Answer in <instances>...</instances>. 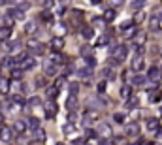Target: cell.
Wrapping results in <instances>:
<instances>
[{
  "label": "cell",
  "instance_id": "1",
  "mask_svg": "<svg viewBox=\"0 0 162 145\" xmlns=\"http://www.w3.org/2000/svg\"><path fill=\"white\" fill-rule=\"evenodd\" d=\"M126 55H128L126 45H115L113 49H111V59H113V60H117L119 64L126 60Z\"/></svg>",
  "mask_w": 162,
  "mask_h": 145
},
{
  "label": "cell",
  "instance_id": "2",
  "mask_svg": "<svg viewBox=\"0 0 162 145\" xmlns=\"http://www.w3.org/2000/svg\"><path fill=\"white\" fill-rule=\"evenodd\" d=\"M98 119H100V113H98L96 109H89V111H85L83 117H81V125H83V126H89V125H92V123H96Z\"/></svg>",
  "mask_w": 162,
  "mask_h": 145
},
{
  "label": "cell",
  "instance_id": "3",
  "mask_svg": "<svg viewBox=\"0 0 162 145\" xmlns=\"http://www.w3.org/2000/svg\"><path fill=\"white\" fill-rule=\"evenodd\" d=\"M27 47H28V51L34 53V55H43L45 53V43H42L38 40H28Z\"/></svg>",
  "mask_w": 162,
  "mask_h": 145
},
{
  "label": "cell",
  "instance_id": "4",
  "mask_svg": "<svg viewBox=\"0 0 162 145\" xmlns=\"http://www.w3.org/2000/svg\"><path fill=\"white\" fill-rule=\"evenodd\" d=\"M13 139V128L6 126V125H0V141L2 143H10Z\"/></svg>",
  "mask_w": 162,
  "mask_h": 145
},
{
  "label": "cell",
  "instance_id": "5",
  "mask_svg": "<svg viewBox=\"0 0 162 145\" xmlns=\"http://www.w3.org/2000/svg\"><path fill=\"white\" fill-rule=\"evenodd\" d=\"M43 109H45V115H47L49 119H53V117L59 113V106H57V102H55V100H51V98L43 104Z\"/></svg>",
  "mask_w": 162,
  "mask_h": 145
},
{
  "label": "cell",
  "instance_id": "6",
  "mask_svg": "<svg viewBox=\"0 0 162 145\" xmlns=\"http://www.w3.org/2000/svg\"><path fill=\"white\" fill-rule=\"evenodd\" d=\"M143 68H145V60H143V57H142V55H136V57L132 59V70L136 72V74H140Z\"/></svg>",
  "mask_w": 162,
  "mask_h": 145
},
{
  "label": "cell",
  "instance_id": "7",
  "mask_svg": "<svg viewBox=\"0 0 162 145\" xmlns=\"http://www.w3.org/2000/svg\"><path fill=\"white\" fill-rule=\"evenodd\" d=\"M96 132H98L100 138H111L113 136V130H111V126L107 123H100L98 128H96Z\"/></svg>",
  "mask_w": 162,
  "mask_h": 145
},
{
  "label": "cell",
  "instance_id": "8",
  "mask_svg": "<svg viewBox=\"0 0 162 145\" xmlns=\"http://www.w3.org/2000/svg\"><path fill=\"white\" fill-rule=\"evenodd\" d=\"M49 47L53 51H57V53H60L62 49H64V38L62 36H55L53 40H51V43H49Z\"/></svg>",
  "mask_w": 162,
  "mask_h": 145
},
{
  "label": "cell",
  "instance_id": "9",
  "mask_svg": "<svg viewBox=\"0 0 162 145\" xmlns=\"http://www.w3.org/2000/svg\"><path fill=\"white\" fill-rule=\"evenodd\" d=\"M57 72H59V66H57L53 60H49V62L43 64V74H45V76H57Z\"/></svg>",
  "mask_w": 162,
  "mask_h": 145
},
{
  "label": "cell",
  "instance_id": "10",
  "mask_svg": "<svg viewBox=\"0 0 162 145\" xmlns=\"http://www.w3.org/2000/svg\"><path fill=\"white\" fill-rule=\"evenodd\" d=\"M19 66H21L23 70H25V72H27V70H32V68L36 66V59H34V57H30V55H27L25 59H23V62H19Z\"/></svg>",
  "mask_w": 162,
  "mask_h": 145
},
{
  "label": "cell",
  "instance_id": "11",
  "mask_svg": "<svg viewBox=\"0 0 162 145\" xmlns=\"http://www.w3.org/2000/svg\"><path fill=\"white\" fill-rule=\"evenodd\" d=\"M125 132H126V136H130V138L140 136V125H138V123H130V125L125 126Z\"/></svg>",
  "mask_w": 162,
  "mask_h": 145
},
{
  "label": "cell",
  "instance_id": "12",
  "mask_svg": "<svg viewBox=\"0 0 162 145\" xmlns=\"http://www.w3.org/2000/svg\"><path fill=\"white\" fill-rule=\"evenodd\" d=\"M145 126H147V130L149 132H158L160 130V121L158 119H155V117H151V119H147V123H145Z\"/></svg>",
  "mask_w": 162,
  "mask_h": 145
},
{
  "label": "cell",
  "instance_id": "13",
  "mask_svg": "<svg viewBox=\"0 0 162 145\" xmlns=\"http://www.w3.org/2000/svg\"><path fill=\"white\" fill-rule=\"evenodd\" d=\"M160 77H162V72H160V68L151 66V68H149V72H147V79H151V81H158Z\"/></svg>",
  "mask_w": 162,
  "mask_h": 145
},
{
  "label": "cell",
  "instance_id": "14",
  "mask_svg": "<svg viewBox=\"0 0 162 145\" xmlns=\"http://www.w3.org/2000/svg\"><path fill=\"white\" fill-rule=\"evenodd\" d=\"M27 128H28V125H27V121H15L13 123V132H17V134H25L27 132Z\"/></svg>",
  "mask_w": 162,
  "mask_h": 145
},
{
  "label": "cell",
  "instance_id": "15",
  "mask_svg": "<svg viewBox=\"0 0 162 145\" xmlns=\"http://www.w3.org/2000/svg\"><path fill=\"white\" fill-rule=\"evenodd\" d=\"M132 42H134V45L143 47V45H145V42H147V34H143V32H136V34L132 36Z\"/></svg>",
  "mask_w": 162,
  "mask_h": 145
},
{
  "label": "cell",
  "instance_id": "16",
  "mask_svg": "<svg viewBox=\"0 0 162 145\" xmlns=\"http://www.w3.org/2000/svg\"><path fill=\"white\" fill-rule=\"evenodd\" d=\"M23 74H25V70H23L21 66H13L11 68V79L13 81H21L23 79Z\"/></svg>",
  "mask_w": 162,
  "mask_h": 145
},
{
  "label": "cell",
  "instance_id": "17",
  "mask_svg": "<svg viewBox=\"0 0 162 145\" xmlns=\"http://www.w3.org/2000/svg\"><path fill=\"white\" fill-rule=\"evenodd\" d=\"M38 32V23L36 21H27L25 23V34H36Z\"/></svg>",
  "mask_w": 162,
  "mask_h": 145
},
{
  "label": "cell",
  "instance_id": "18",
  "mask_svg": "<svg viewBox=\"0 0 162 145\" xmlns=\"http://www.w3.org/2000/svg\"><path fill=\"white\" fill-rule=\"evenodd\" d=\"M13 19H17V21H25V10H21V8H13V10H10L8 11Z\"/></svg>",
  "mask_w": 162,
  "mask_h": 145
},
{
  "label": "cell",
  "instance_id": "19",
  "mask_svg": "<svg viewBox=\"0 0 162 145\" xmlns=\"http://www.w3.org/2000/svg\"><path fill=\"white\" fill-rule=\"evenodd\" d=\"M10 89H11L10 79H6V77H0V94H8V92H10Z\"/></svg>",
  "mask_w": 162,
  "mask_h": 145
},
{
  "label": "cell",
  "instance_id": "20",
  "mask_svg": "<svg viewBox=\"0 0 162 145\" xmlns=\"http://www.w3.org/2000/svg\"><path fill=\"white\" fill-rule=\"evenodd\" d=\"M145 83H147V77L142 74H136L132 77V85H136V87H145Z\"/></svg>",
  "mask_w": 162,
  "mask_h": 145
},
{
  "label": "cell",
  "instance_id": "21",
  "mask_svg": "<svg viewBox=\"0 0 162 145\" xmlns=\"http://www.w3.org/2000/svg\"><path fill=\"white\" fill-rule=\"evenodd\" d=\"M81 38L83 40H92L94 38V29L92 27H83L81 29Z\"/></svg>",
  "mask_w": 162,
  "mask_h": 145
},
{
  "label": "cell",
  "instance_id": "22",
  "mask_svg": "<svg viewBox=\"0 0 162 145\" xmlns=\"http://www.w3.org/2000/svg\"><path fill=\"white\" fill-rule=\"evenodd\" d=\"M27 125H28V128L34 132V130H38L42 125H40V119L38 117H28V121H27Z\"/></svg>",
  "mask_w": 162,
  "mask_h": 145
},
{
  "label": "cell",
  "instance_id": "23",
  "mask_svg": "<svg viewBox=\"0 0 162 145\" xmlns=\"http://www.w3.org/2000/svg\"><path fill=\"white\" fill-rule=\"evenodd\" d=\"M11 32H13V29L2 27V29H0V40H2V42H8V40L11 38Z\"/></svg>",
  "mask_w": 162,
  "mask_h": 145
},
{
  "label": "cell",
  "instance_id": "24",
  "mask_svg": "<svg viewBox=\"0 0 162 145\" xmlns=\"http://www.w3.org/2000/svg\"><path fill=\"white\" fill-rule=\"evenodd\" d=\"M115 15H117L115 8H109V10H106V11H104V15H102V17H104V21H106V23H111V21L115 19Z\"/></svg>",
  "mask_w": 162,
  "mask_h": 145
},
{
  "label": "cell",
  "instance_id": "25",
  "mask_svg": "<svg viewBox=\"0 0 162 145\" xmlns=\"http://www.w3.org/2000/svg\"><path fill=\"white\" fill-rule=\"evenodd\" d=\"M38 19H40V21H43V23H51V21H53V15H51V11H49V10H43V11L38 15Z\"/></svg>",
  "mask_w": 162,
  "mask_h": 145
},
{
  "label": "cell",
  "instance_id": "26",
  "mask_svg": "<svg viewBox=\"0 0 162 145\" xmlns=\"http://www.w3.org/2000/svg\"><path fill=\"white\" fill-rule=\"evenodd\" d=\"M2 25H4V27H8V29H13V25H15V19H13L10 13H6V15L2 17Z\"/></svg>",
  "mask_w": 162,
  "mask_h": 145
},
{
  "label": "cell",
  "instance_id": "27",
  "mask_svg": "<svg viewBox=\"0 0 162 145\" xmlns=\"http://www.w3.org/2000/svg\"><path fill=\"white\" fill-rule=\"evenodd\" d=\"M77 94H70L68 96V102H66V106H68V109L70 111H74L76 109V106H77V98H76Z\"/></svg>",
  "mask_w": 162,
  "mask_h": 145
},
{
  "label": "cell",
  "instance_id": "28",
  "mask_svg": "<svg viewBox=\"0 0 162 145\" xmlns=\"http://www.w3.org/2000/svg\"><path fill=\"white\" fill-rule=\"evenodd\" d=\"M77 76H79V77H83V79H87V77H90V76H92V68H89V66H85V68H81V70H77Z\"/></svg>",
  "mask_w": 162,
  "mask_h": 145
},
{
  "label": "cell",
  "instance_id": "29",
  "mask_svg": "<svg viewBox=\"0 0 162 145\" xmlns=\"http://www.w3.org/2000/svg\"><path fill=\"white\" fill-rule=\"evenodd\" d=\"M149 29H151V30H158V29H160V19H158V15L151 17V21H149Z\"/></svg>",
  "mask_w": 162,
  "mask_h": 145
},
{
  "label": "cell",
  "instance_id": "30",
  "mask_svg": "<svg viewBox=\"0 0 162 145\" xmlns=\"http://www.w3.org/2000/svg\"><path fill=\"white\" fill-rule=\"evenodd\" d=\"M121 96L125 100H128L130 96H132V87L130 85H123V89H121Z\"/></svg>",
  "mask_w": 162,
  "mask_h": 145
},
{
  "label": "cell",
  "instance_id": "31",
  "mask_svg": "<svg viewBox=\"0 0 162 145\" xmlns=\"http://www.w3.org/2000/svg\"><path fill=\"white\" fill-rule=\"evenodd\" d=\"M143 6H145V0H132V4H130V8L136 10V11L143 10Z\"/></svg>",
  "mask_w": 162,
  "mask_h": 145
},
{
  "label": "cell",
  "instance_id": "32",
  "mask_svg": "<svg viewBox=\"0 0 162 145\" xmlns=\"http://www.w3.org/2000/svg\"><path fill=\"white\" fill-rule=\"evenodd\" d=\"M34 139L36 141H45V130L40 126L38 130H34Z\"/></svg>",
  "mask_w": 162,
  "mask_h": 145
},
{
  "label": "cell",
  "instance_id": "33",
  "mask_svg": "<svg viewBox=\"0 0 162 145\" xmlns=\"http://www.w3.org/2000/svg\"><path fill=\"white\" fill-rule=\"evenodd\" d=\"M19 47H21V42H19V40H13V42L8 40V51H13V53H15Z\"/></svg>",
  "mask_w": 162,
  "mask_h": 145
},
{
  "label": "cell",
  "instance_id": "34",
  "mask_svg": "<svg viewBox=\"0 0 162 145\" xmlns=\"http://www.w3.org/2000/svg\"><path fill=\"white\" fill-rule=\"evenodd\" d=\"M79 53H81V57H85V59H87V57H92V47H90V45H83Z\"/></svg>",
  "mask_w": 162,
  "mask_h": 145
},
{
  "label": "cell",
  "instance_id": "35",
  "mask_svg": "<svg viewBox=\"0 0 162 145\" xmlns=\"http://www.w3.org/2000/svg\"><path fill=\"white\" fill-rule=\"evenodd\" d=\"M57 92H59V89H57L55 85L47 89V96H49V98H51V100H55V98H57Z\"/></svg>",
  "mask_w": 162,
  "mask_h": 145
},
{
  "label": "cell",
  "instance_id": "36",
  "mask_svg": "<svg viewBox=\"0 0 162 145\" xmlns=\"http://www.w3.org/2000/svg\"><path fill=\"white\" fill-rule=\"evenodd\" d=\"M143 17H145V15H143V11L140 10V11H138V13L134 15V19H132V21H134V25H138V23H142V21H143Z\"/></svg>",
  "mask_w": 162,
  "mask_h": 145
},
{
  "label": "cell",
  "instance_id": "37",
  "mask_svg": "<svg viewBox=\"0 0 162 145\" xmlns=\"http://www.w3.org/2000/svg\"><path fill=\"white\" fill-rule=\"evenodd\" d=\"M151 102H162V92H151Z\"/></svg>",
  "mask_w": 162,
  "mask_h": 145
},
{
  "label": "cell",
  "instance_id": "38",
  "mask_svg": "<svg viewBox=\"0 0 162 145\" xmlns=\"http://www.w3.org/2000/svg\"><path fill=\"white\" fill-rule=\"evenodd\" d=\"M85 138H98V132L87 126V130H85Z\"/></svg>",
  "mask_w": 162,
  "mask_h": 145
},
{
  "label": "cell",
  "instance_id": "39",
  "mask_svg": "<svg viewBox=\"0 0 162 145\" xmlns=\"http://www.w3.org/2000/svg\"><path fill=\"white\" fill-rule=\"evenodd\" d=\"M138 106V98L136 96H130V98L126 100V108H136Z\"/></svg>",
  "mask_w": 162,
  "mask_h": 145
},
{
  "label": "cell",
  "instance_id": "40",
  "mask_svg": "<svg viewBox=\"0 0 162 145\" xmlns=\"http://www.w3.org/2000/svg\"><path fill=\"white\" fill-rule=\"evenodd\" d=\"M107 4H109L111 8L117 10V8H121V6H123V0H107Z\"/></svg>",
  "mask_w": 162,
  "mask_h": 145
},
{
  "label": "cell",
  "instance_id": "41",
  "mask_svg": "<svg viewBox=\"0 0 162 145\" xmlns=\"http://www.w3.org/2000/svg\"><path fill=\"white\" fill-rule=\"evenodd\" d=\"M85 62H87V66H89V68H94V66H96V59H94V55H92V57H87V59H85Z\"/></svg>",
  "mask_w": 162,
  "mask_h": 145
},
{
  "label": "cell",
  "instance_id": "42",
  "mask_svg": "<svg viewBox=\"0 0 162 145\" xmlns=\"http://www.w3.org/2000/svg\"><path fill=\"white\" fill-rule=\"evenodd\" d=\"M104 17H94V21H92V25H94V27H104Z\"/></svg>",
  "mask_w": 162,
  "mask_h": 145
},
{
  "label": "cell",
  "instance_id": "43",
  "mask_svg": "<svg viewBox=\"0 0 162 145\" xmlns=\"http://www.w3.org/2000/svg\"><path fill=\"white\" fill-rule=\"evenodd\" d=\"M107 42H109V36H100V38H98V42H96V45L100 47V45H106Z\"/></svg>",
  "mask_w": 162,
  "mask_h": 145
},
{
  "label": "cell",
  "instance_id": "44",
  "mask_svg": "<svg viewBox=\"0 0 162 145\" xmlns=\"http://www.w3.org/2000/svg\"><path fill=\"white\" fill-rule=\"evenodd\" d=\"M113 121H115V123H125V115L123 113H115L113 115Z\"/></svg>",
  "mask_w": 162,
  "mask_h": 145
},
{
  "label": "cell",
  "instance_id": "45",
  "mask_svg": "<svg viewBox=\"0 0 162 145\" xmlns=\"http://www.w3.org/2000/svg\"><path fill=\"white\" fill-rule=\"evenodd\" d=\"M77 90H79V85L77 83H72L70 85V94H77Z\"/></svg>",
  "mask_w": 162,
  "mask_h": 145
},
{
  "label": "cell",
  "instance_id": "46",
  "mask_svg": "<svg viewBox=\"0 0 162 145\" xmlns=\"http://www.w3.org/2000/svg\"><path fill=\"white\" fill-rule=\"evenodd\" d=\"M38 104H40V98H38V96H34V98L28 100V106H38Z\"/></svg>",
  "mask_w": 162,
  "mask_h": 145
},
{
  "label": "cell",
  "instance_id": "47",
  "mask_svg": "<svg viewBox=\"0 0 162 145\" xmlns=\"http://www.w3.org/2000/svg\"><path fill=\"white\" fill-rule=\"evenodd\" d=\"M53 2H55V0H45V2H43V8H45V10L53 8Z\"/></svg>",
  "mask_w": 162,
  "mask_h": 145
},
{
  "label": "cell",
  "instance_id": "48",
  "mask_svg": "<svg viewBox=\"0 0 162 145\" xmlns=\"http://www.w3.org/2000/svg\"><path fill=\"white\" fill-rule=\"evenodd\" d=\"M62 85H64V77H59V79L55 81V87H57V89H60Z\"/></svg>",
  "mask_w": 162,
  "mask_h": 145
},
{
  "label": "cell",
  "instance_id": "49",
  "mask_svg": "<svg viewBox=\"0 0 162 145\" xmlns=\"http://www.w3.org/2000/svg\"><path fill=\"white\" fill-rule=\"evenodd\" d=\"M104 90H106V81H100V83H98V92L102 94Z\"/></svg>",
  "mask_w": 162,
  "mask_h": 145
},
{
  "label": "cell",
  "instance_id": "50",
  "mask_svg": "<svg viewBox=\"0 0 162 145\" xmlns=\"http://www.w3.org/2000/svg\"><path fill=\"white\" fill-rule=\"evenodd\" d=\"M74 145H85V138H76L74 139Z\"/></svg>",
  "mask_w": 162,
  "mask_h": 145
},
{
  "label": "cell",
  "instance_id": "51",
  "mask_svg": "<svg viewBox=\"0 0 162 145\" xmlns=\"http://www.w3.org/2000/svg\"><path fill=\"white\" fill-rule=\"evenodd\" d=\"M23 2H27V0H13V4H23Z\"/></svg>",
  "mask_w": 162,
  "mask_h": 145
},
{
  "label": "cell",
  "instance_id": "52",
  "mask_svg": "<svg viewBox=\"0 0 162 145\" xmlns=\"http://www.w3.org/2000/svg\"><path fill=\"white\" fill-rule=\"evenodd\" d=\"M90 2H92V4H100V2H102V0H90Z\"/></svg>",
  "mask_w": 162,
  "mask_h": 145
},
{
  "label": "cell",
  "instance_id": "53",
  "mask_svg": "<svg viewBox=\"0 0 162 145\" xmlns=\"http://www.w3.org/2000/svg\"><path fill=\"white\" fill-rule=\"evenodd\" d=\"M142 145H153V141H145V143H142Z\"/></svg>",
  "mask_w": 162,
  "mask_h": 145
},
{
  "label": "cell",
  "instance_id": "54",
  "mask_svg": "<svg viewBox=\"0 0 162 145\" xmlns=\"http://www.w3.org/2000/svg\"><path fill=\"white\" fill-rule=\"evenodd\" d=\"M0 125H2V113H0Z\"/></svg>",
  "mask_w": 162,
  "mask_h": 145
},
{
  "label": "cell",
  "instance_id": "55",
  "mask_svg": "<svg viewBox=\"0 0 162 145\" xmlns=\"http://www.w3.org/2000/svg\"><path fill=\"white\" fill-rule=\"evenodd\" d=\"M85 145H92V143H87V141H85Z\"/></svg>",
  "mask_w": 162,
  "mask_h": 145
},
{
  "label": "cell",
  "instance_id": "56",
  "mask_svg": "<svg viewBox=\"0 0 162 145\" xmlns=\"http://www.w3.org/2000/svg\"><path fill=\"white\" fill-rule=\"evenodd\" d=\"M160 115H162V108H160Z\"/></svg>",
  "mask_w": 162,
  "mask_h": 145
},
{
  "label": "cell",
  "instance_id": "57",
  "mask_svg": "<svg viewBox=\"0 0 162 145\" xmlns=\"http://www.w3.org/2000/svg\"><path fill=\"white\" fill-rule=\"evenodd\" d=\"M57 145H64V143H57Z\"/></svg>",
  "mask_w": 162,
  "mask_h": 145
},
{
  "label": "cell",
  "instance_id": "58",
  "mask_svg": "<svg viewBox=\"0 0 162 145\" xmlns=\"http://www.w3.org/2000/svg\"><path fill=\"white\" fill-rule=\"evenodd\" d=\"M160 57H162V49H160Z\"/></svg>",
  "mask_w": 162,
  "mask_h": 145
},
{
  "label": "cell",
  "instance_id": "59",
  "mask_svg": "<svg viewBox=\"0 0 162 145\" xmlns=\"http://www.w3.org/2000/svg\"><path fill=\"white\" fill-rule=\"evenodd\" d=\"M128 145H134V143H128Z\"/></svg>",
  "mask_w": 162,
  "mask_h": 145
},
{
  "label": "cell",
  "instance_id": "60",
  "mask_svg": "<svg viewBox=\"0 0 162 145\" xmlns=\"http://www.w3.org/2000/svg\"><path fill=\"white\" fill-rule=\"evenodd\" d=\"M160 72H162V70H160Z\"/></svg>",
  "mask_w": 162,
  "mask_h": 145
}]
</instances>
